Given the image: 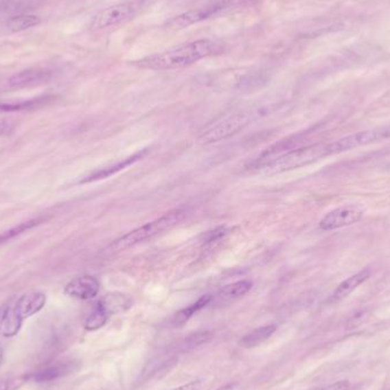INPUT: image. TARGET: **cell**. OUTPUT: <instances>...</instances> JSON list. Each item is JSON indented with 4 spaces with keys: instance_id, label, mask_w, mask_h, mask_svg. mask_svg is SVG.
<instances>
[{
    "instance_id": "obj_8",
    "label": "cell",
    "mask_w": 390,
    "mask_h": 390,
    "mask_svg": "<svg viewBox=\"0 0 390 390\" xmlns=\"http://www.w3.org/2000/svg\"><path fill=\"white\" fill-rule=\"evenodd\" d=\"M233 1L234 0H216L210 6L179 14L167 22V27L174 30H181L191 27L193 24L200 23L202 21L208 20L209 17L214 16L215 14L229 6Z\"/></svg>"
},
{
    "instance_id": "obj_18",
    "label": "cell",
    "mask_w": 390,
    "mask_h": 390,
    "mask_svg": "<svg viewBox=\"0 0 390 390\" xmlns=\"http://www.w3.org/2000/svg\"><path fill=\"white\" fill-rule=\"evenodd\" d=\"M253 289V282L249 279H242L224 286L218 293L219 299L222 301H231L239 299Z\"/></svg>"
},
{
    "instance_id": "obj_24",
    "label": "cell",
    "mask_w": 390,
    "mask_h": 390,
    "mask_svg": "<svg viewBox=\"0 0 390 390\" xmlns=\"http://www.w3.org/2000/svg\"><path fill=\"white\" fill-rule=\"evenodd\" d=\"M212 336H214V334L210 331H198V332L193 333L191 336H187L181 347L184 352L193 349L195 347L201 346L203 343H208Z\"/></svg>"
},
{
    "instance_id": "obj_13",
    "label": "cell",
    "mask_w": 390,
    "mask_h": 390,
    "mask_svg": "<svg viewBox=\"0 0 390 390\" xmlns=\"http://www.w3.org/2000/svg\"><path fill=\"white\" fill-rule=\"evenodd\" d=\"M77 367V364L72 360L67 362H60V363L51 364L49 367H44L38 370L37 372L30 374L27 378V380H32L34 382H49V381L58 380L60 378L65 377L72 374Z\"/></svg>"
},
{
    "instance_id": "obj_27",
    "label": "cell",
    "mask_w": 390,
    "mask_h": 390,
    "mask_svg": "<svg viewBox=\"0 0 390 390\" xmlns=\"http://www.w3.org/2000/svg\"><path fill=\"white\" fill-rule=\"evenodd\" d=\"M203 388V380L196 379V380L190 381L187 384L179 386L172 390H201Z\"/></svg>"
},
{
    "instance_id": "obj_7",
    "label": "cell",
    "mask_w": 390,
    "mask_h": 390,
    "mask_svg": "<svg viewBox=\"0 0 390 390\" xmlns=\"http://www.w3.org/2000/svg\"><path fill=\"white\" fill-rule=\"evenodd\" d=\"M364 212L365 209L363 205L355 203L341 205L326 214L323 218L321 219L320 229L322 231H333L345 226L353 225L363 218Z\"/></svg>"
},
{
    "instance_id": "obj_6",
    "label": "cell",
    "mask_w": 390,
    "mask_h": 390,
    "mask_svg": "<svg viewBox=\"0 0 390 390\" xmlns=\"http://www.w3.org/2000/svg\"><path fill=\"white\" fill-rule=\"evenodd\" d=\"M390 136V129L379 128L371 130L360 131L356 134L348 135L346 137L340 138L338 141L328 144L330 155L349 151L353 148H360L364 145L372 144Z\"/></svg>"
},
{
    "instance_id": "obj_3",
    "label": "cell",
    "mask_w": 390,
    "mask_h": 390,
    "mask_svg": "<svg viewBox=\"0 0 390 390\" xmlns=\"http://www.w3.org/2000/svg\"><path fill=\"white\" fill-rule=\"evenodd\" d=\"M326 155H330L328 144L310 145L306 148L290 150L269 162L268 165L262 168V172L268 175L288 172L313 163Z\"/></svg>"
},
{
    "instance_id": "obj_9",
    "label": "cell",
    "mask_w": 390,
    "mask_h": 390,
    "mask_svg": "<svg viewBox=\"0 0 390 390\" xmlns=\"http://www.w3.org/2000/svg\"><path fill=\"white\" fill-rule=\"evenodd\" d=\"M65 292L76 299L91 300L100 292V282L94 276H79L67 283Z\"/></svg>"
},
{
    "instance_id": "obj_11",
    "label": "cell",
    "mask_w": 390,
    "mask_h": 390,
    "mask_svg": "<svg viewBox=\"0 0 390 390\" xmlns=\"http://www.w3.org/2000/svg\"><path fill=\"white\" fill-rule=\"evenodd\" d=\"M24 319L16 310L14 299L0 308V336L13 338L20 332Z\"/></svg>"
},
{
    "instance_id": "obj_5",
    "label": "cell",
    "mask_w": 390,
    "mask_h": 390,
    "mask_svg": "<svg viewBox=\"0 0 390 390\" xmlns=\"http://www.w3.org/2000/svg\"><path fill=\"white\" fill-rule=\"evenodd\" d=\"M138 1H124L115 3L113 6L108 7L98 12L93 19L91 27L94 29H105V27H115L118 24L125 23L131 20L139 10Z\"/></svg>"
},
{
    "instance_id": "obj_2",
    "label": "cell",
    "mask_w": 390,
    "mask_h": 390,
    "mask_svg": "<svg viewBox=\"0 0 390 390\" xmlns=\"http://www.w3.org/2000/svg\"><path fill=\"white\" fill-rule=\"evenodd\" d=\"M187 215H189V209L187 208L172 209L170 211L165 212V215L161 216L160 218L148 222V224L127 233L126 236H122L115 243H112V250L122 251V250L128 249L130 246H136L138 243L145 242L148 240L153 239L159 234L174 229L175 226L181 224L187 217Z\"/></svg>"
},
{
    "instance_id": "obj_10",
    "label": "cell",
    "mask_w": 390,
    "mask_h": 390,
    "mask_svg": "<svg viewBox=\"0 0 390 390\" xmlns=\"http://www.w3.org/2000/svg\"><path fill=\"white\" fill-rule=\"evenodd\" d=\"M148 150H141V151L130 155L128 158L122 159L120 161L115 162V165H106V167H103V168L98 169V170L91 172L89 175L82 177L79 181V183L80 184H87V183L98 182V181H101V179H108V177H111V176L125 170V169L141 160L145 155L148 154Z\"/></svg>"
},
{
    "instance_id": "obj_17",
    "label": "cell",
    "mask_w": 390,
    "mask_h": 390,
    "mask_svg": "<svg viewBox=\"0 0 390 390\" xmlns=\"http://www.w3.org/2000/svg\"><path fill=\"white\" fill-rule=\"evenodd\" d=\"M275 331L276 326L274 324L260 326L243 336L240 343L244 348H255L262 345V343H265L266 340H268Z\"/></svg>"
},
{
    "instance_id": "obj_4",
    "label": "cell",
    "mask_w": 390,
    "mask_h": 390,
    "mask_svg": "<svg viewBox=\"0 0 390 390\" xmlns=\"http://www.w3.org/2000/svg\"><path fill=\"white\" fill-rule=\"evenodd\" d=\"M253 120L251 112H234L219 118L218 120L207 126L198 138L203 143H215L231 137L240 130H242Z\"/></svg>"
},
{
    "instance_id": "obj_23",
    "label": "cell",
    "mask_w": 390,
    "mask_h": 390,
    "mask_svg": "<svg viewBox=\"0 0 390 390\" xmlns=\"http://www.w3.org/2000/svg\"><path fill=\"white\" fill-rule=\"evenodd\" d=\"M49 102V98H36L31 101L19 102V103H7V104H0V111H24L29 108H37L41 105L46 104Z\"/></svg>"
},
{
    "instance_id": "obj_1",
    "label": "cell",
    "mask_w": 390,
    "mask_h": 390,
    "mask_svg": "<svg viewBox=\"0 0 390 390\" xmlns=\"http://www.w3.org/2000/svg\"><path fill=\"white\" fill-rule=\"evenodd\" d=\"M216 45L209 39H198L179 47L170 48L168 51L150 55L133 62V65L146 70L165 71L182 69L215 54Z\"/></svg>"
},
{
    "instance_id": "obj_28",
    "label": "cell",
    "mask_w": 390,
    "mask_h": 390,
    "mask_svg": "<svg viewBox=\"0 0 390 390\" xmlns=\"http://www.w3.org/2000/svg\"><path fill=\"white\" fill-rule=\"evenodd\" d=\"M350 389V382L347 380L338 381V382H334V384L329 385L326 387L322 388L320 390H349Z\"/></svg>"
},
{
    "instance_id": "obj_25",
    "label": "cell",
    "mask_w": 390,
    "mask_h": 390,
    "mask_svg": "<svg viewBox=\"0 0 390 390\" xmlns=\"http://www.w3.org/2000/svg\"><path fill=\"white\" fill-rule=\"evenodd\" d=\"M229 233V229H226L225 226H219L217 229L209 231L205 233L202 239V244L205 246H211L214 243H217L220 240L224 239Z\"/></svg>"
},
{
    "instance_id": "obj_22",
    "label": "cell",
    "mask_w": 390,
    "mask_h": 390,
    "mask_svg": "<svg viewBox=\"0 0 390 390\" xmlns=\"http://www.w3.org/2000/svg\"><path fill=\"white\" fill-rule=\"evenodd\" d=\"M43 219H32L29 222H24L20 225L15 226L13 229H8L6 232L0 234V246H3L5 243L10 242V240L15 239L16 236H21L22 233L27 232L31 229H34V226L39 225Z\"/></svg>"
},
{
    "instance_id": "obj_21",
    "label": "cell",
    "mask_w": 390,
    "mask_h": 390,
    "mask_svg": "<svg viewBox=\"0 0 390 390\" xmlns=\"http://www.w3.org/2000/svg\"><path fill=\"white\" fill-rule=\"evenodd\" d=\"M41 22V17L23 14V15L13 16L7 21V27L13 32H20V31L27 30L30 27H37Z\"/></svg>"
},
{
    "instance_id": "obj_30",
    "label": "cell",
    "mask_w": 390,
    "mask_h": 390,
    "mask_svg": "<svg viewBox=\"0 0 390 390\" xmlns=\"http://www.w3.org/2000/svg\"><path fill=\"white\" fill-rule=\"evenodd\" d=\"M217 390H241V386L236 382H233V384L226 385L224 387L219 388Z\"/></svg>"
},
{
    "instance_id": "obj_14",
    "label": "cell",
    "mask_w": 390,
    "mask_h": 390,
    "mask_svg": "<svg viewBox=\"0 0 390 390\" xmlns=\"http://www.w3.org/2000/svg\"><path fill=\"white\" fill-rule=\"evenodd\" d=\"M16 310H19L21 317L25 319L34 317V314L41 312L46 303V296L43 292H29L23 296L14 299Z\"/></svg>"
},
{
    "instance_id": "obj_29",
    "label": "cell",
    "mask_w": 390,
    "mask_h": 390,
    "mask_svg": "<svg viewBox=\"0 0 390 390\" xmlns=\"http://www.w3.org/2000/svg\"><path fill=\"white\" fill-rule=\"evenodd\" d=\"M12 129H13V127L10 126V122H0V136H1V135L7 134V133H10Z\"/></svg>"
},
{
    "instance_id": "obj_15",
    "label": "cell",
    "mask_w": 390,
    "mask_h": 390,
    "mask_svg": "<svg viewBox=\"0 0 390 390\" xmlns=\"http://www.w3.org/2000/svg\"><path fill=\"white\" fill-rule=\"evenodd\" d=\"M370 269L365 268L345 279L334 290L332 300H341L349 296L350 293L353 292L354 290L357 289L362 283L365 282L370 277Z\"/></svg>"
},
{
    "instance_id": "obj_19",
    "label": "cell",
    "mask_w": 390,
    "mask_h": 390,
    "mask_svg": "<svg viewBox=\"0 0 390 390\" xmlns=\"http://www.w3.org/2000/svg\"><path fill=\"white\" fill-rule=\"evenodd\" d=\"M211 299L212 298L210 295L202 296L200 299L196 300L192 305H190L189 307H186L184 310H179V313L176 314L175 317H174L172 324L179 328V326H183L184 324L187 323L190 319H191L194 314L200 312L202 308H205L207 305H209Z\"/></svg>"
},
{
    "instance_id": "obj_26",
    "label": "cell",
    "mask_w": 390,
    "mask_h": 390,
    "mask_svg": "<svg viewBox=\"0 0 390 390\" xmlns=\"http://www.w3.org/2000/svg\"><path fill=\"white\" fill-rule=\"evenodd\" d=\"M27 380V378H15V379H10V380L0 381V390H16L24 384V381Z\"/></svg>"
},
{
    "instance_id": "obj_12",
    "label": "cell",
    "mask_w": 390,
    "mask_h": 390,
    "mask_svg": "<svg viewBox=\"0 0 390 390\" xmlns=\"http://www.w3.org/2000/svg\"><path fill=\"white\" fill-rule=\"evenodd\" d=\"M51 79V72L41 69H30L14 74L8 80L10 87L13 89H23V88L34 87L39 84H46Z\"/></svg>"
},
{
    "instance_id": "obj_20",
    "label": "cell",
    "mask_w": 390,
    "mask_h": 390,
    "mask_svg": "<svg viewBox=\"0 0 390 390\" xmlns=\"http://www.w3.org/2000/svg\"><path fill=\"white\" fill-rule=\"evenodd\" d=\"M108 317L110 315L106 313L104 307L102 306V303L98 301L84 321V329L88 331L101 329L108 322Z\"/></svg>"
},
{
    "instance_id": "obj_16",
    "label": "cell",
    "mask_w": 390,
    "mask_h": 390,
    "mask_svg": "<svg viewBox=\"0 0 390 390\" xmlns=\"http://www.w3.org/2000/svg\"><path fill=\"white\" fill-rule=\"evenodd\" d=\"M100 303H102V306L104 307V310L110 317L126 312L133 306V300L130 297L119 292L110 293L103 299L100 300Z\"/></svg>"
},
{
    "instance_id": "obj_31",
    "label": "cell",
    "mask_w": 390,
    "mask_h": 390,
    "mask_svg": "<svg viewBox=\"0 0 390 390\" xmlns=\"http://www.w3.org/2000/svg\"><path fill=\"white\" fill-rule=\"evenodd\" d=\"M3 352L1 348H0V365L3 363Z\"/></svg>"
}]
</instances>
